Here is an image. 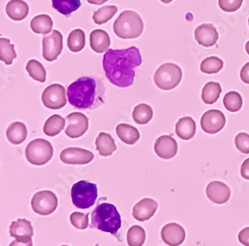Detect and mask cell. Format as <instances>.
I'll return each mask as SVG.
<instances>
[{
	"label": "cell",
	"mask_w": 249,
	"mask_h": 246,
	"mask_svg": "<svg viewBox=\"0 0 249 246\" xmlns=\"http://www.w3.org/2000/svg\"><path fill=\"white\" fill-rule=\"evenodd\" d=\"M248 25H249V18H248Z\"/></svg>",
	"instance_id": "obj_48"
},
{
	"label": "cell",
	"mask_w": 249,
	"mask_h": 246,
	"mask_svg": "<svg viewBox=\"0 0 249 246\" xmlns=\"http://www.w3.org/2000/svg\"><path fill=\"white\" fill-rule=\"evenodd\" d=\"M206 196L216 204H223L231 198V189L224 182L214 180L210 182L206 187Z\"/></svg>",
	"instance_id": "obj_14"
},
{
	"label": "cell",
	"mask_w": 249,
	"mask_h": 246,
	"mask_svg": "<svg viewBox=\"0 0 249 246\" xmlns=\"http://www.w3.org/2000/svg\"><path fill=\"white\" fill-rule=\"evenodd\" d=\"M196 42L203 47H212L218 41V32L213 24H201L195 30Z\"/></svg>",
	"instance_id": "obj_17"
},
{
	"label": "cell",
	"mask_w": 249,
	"mask_h": 246,
	"mask_svg": "<svg viewBox=\"0 0 249 246\" xmlns=\"http://www.w3.org/2000/svg\"><path fill=\"white\" fill-rule=\"evenodd\" d=\"M223 68V61L215 56L205 58L200 64V71L205 74H216Z\"/></svg>",
	"instance_id": "obj_36"
},
{
	"label": "cell",
	"mask_w": 249,
	"mask_h": 246,
	"mask_svg": "<svg viewBox=\"0 0 249 246\" xmlns=\"http://www.w3.org/2000/svg\"><path fill=\"white\" fill-rule=\"evenodd\" d=\"M142 62L140 50L135 46L127 49H109L103 57V69L113 85L128 88L133 85L135 70Z\"/></svg>",
	"instance_id": "obj_1"
},
{
	"label": "cell",
	"mask_w": 249,
	"mask_h": 246,
	"mask_svg": "<svg viewBox=\"0 0 249 246\" xmlns=\"http://www.w3.org/2000/svg\"><path fill=\"white\" fill-rule=\"evenodd\" d=\"M146 241V231L139 225H134L127 233V242L129 246H142Z\"/></svg>",
	"instance_id": "obj_37"
},
{
	"label": "cell",
	"mask_w": 249,
	"mask_h": 246,
	"mask_svg": "<svg viewBox=\"0 0 249 246\" xmlns=\"http://www.w3.org/2000/svg\"><path fill=\"white\" fill-rule=\"evenodd\" d=\"M90 45L96 53L107 52L111 45L109 34L101 29H96L90 34Z\"/></svg>",
	"instance_id": "obj_20"
},
{
	"label": "cell",
	"mask_w": 249,
	"mask_h": 246,
	"mask_svg": "<svg viewBox=\"0 0 249 246\" xmlns=\"http://www.w3.org/2000/svg\"><path fill=\"white\" fill-rule=\"evenodd\" d=\"M6 137L13 145H20L27 138V128L21 122H14L7 128Z\"/></svg>",
	"instance_id": "obj_24"
},
{
	"label": "cell",
	"mask_w": 249,
	"mask_h": 246,
	"mask_svg": "<svg viewBox=\"0 0 249 246\" xmlns=\"http://www.w3.org/2000/svg\"><path fill=\"white\" fill-rule=\"evenodd\" d=\"M65 125L66 121L63 117H61L60 115H53L45 122L43 132L49 137H55L63 131Z\"/></svg>",
	"instance_id": "obj_27"
},
{
	"label": "cell",
	"mask_w": 249,
	"mask_h": 246,
	"mask_svg": "<svg viewBox=\"0 0 249 246\" xmlns=\"http://www.w3.org/2000/svg\"><path fill=\"white\" fill-rule=\"evenodd\" d=\"M158 210V202L152 198H143L133 208V216L138 221H146L152 218Z\"/></svg>",
	"instance_id": "obj_18"
},
{
	"label": "cell",
	"mask_w": 249,
	"mask_h": 246,
	"mask_svg": "<svg viewBox=\"0 0 249 246\" xmlns=\"http://www.w3.org/2000/svg\"><path fill=\"white\" fill-rule=\"evenodd\" d=\"M122 225L121 214L114 204L100 203L92 212L91 228L117 235Z\"/></svg>",
	"instance_id": "obj_3"
},
{
	"label": "cell",
	"mask_w": 249,
	"mask_h": 246,
	"mask_svg": "<svg viewBox=\"0 0 249 246\" xmlns=\"http://www.w3.org/2000/svg\"><path fill=\"white\" fill-rule=\"evenodd\" d=\"M226 123L224 114L219 110H210L205 112L200 119V126L207 134H216L221 131Z\"/></svg>",
	"instance_id": "obj_11"
},
{
	"label": "cell",
	"mask_w": 249,
	"mask_h": 246,
	"mask_svg": "<svg viewBox=\"0 0 249 246\" xmlns=\"http://www.w3.org/2000/svg\"><path fill=\"white\" fill-rule=\"evenodd\" d=\"M31 207L34 212L40 215H49L56 211L58 198L56 194L50 191L39 192L32 197Z\"/></svg>",
	"instance_id": "obj_8"
},
{
	"label": "cell",
	"mask_w": 249,
	"mask_h": 246,
	"mask_svg": "<svg viewBox=\"0 0 249 246\" xmlns=\"http://www.w3.org/2000/svg\"><path fill=\"white\" fill-rule=\"evenodd\" d=\"M178 142L172 136H161L155 142V153L163 159H171L178 153Z\"/></svg>",
	"instance_id": "obj_16"
},
{
	"label": "cell",
	"mask_w": 249,
	"mask_h": 246,
	"mask_svg": "<svg viewBox=\"0 0 249 246\" xmlns=\"http://www.w3.org/2000/svg\"><path fill=\"white\" fill-rule=\"evenodd\" d=\"M98 197L97 184L87 180L76 182L71 190V198L74 206L81 210H86L95 204Z\"/></svg>",
	"instance_id": "obj_5"
},
{
	"label": "cell",
	"mask_w": 249,
	"mask_h": 246,
	"mask_svg": "<svg viewBox=\"0 0 249 246\" xmlns=\"http://www.w3.org/2000/svg\"><path fill=\"white\" fill-rule=\"evenodd\" d=\"M67 128L65 134L71 139H77L84 135L89 129V119L82 113H71L66 118Z\"/></svg>",
	"instance_id": "obj_12"
},
{
	"label": "cell",
	"mask_w": 249,
	"mask_h": 246,
	"mask_svg": "<svg viewBox=\"0 0 249 246\" xmlns=\"http://www.w3.org/2000/svg\"><path fill=\"white\" fill-rule=\"evenodd\" d=\"M238 240L241 244L249 246V228H245L239 232Z\"/></svg>",
	"instance_id": "obj_41"
},
{
	"label": "cell",
	"mask_w": 249,
	"mask_h": 246,
	"mask_svg": "<svg viewBox=\"0 0 249 246\" xmlns=\"http://www.w3.org/2000/svg\"><path fill=\"white\" fill-rule=\"evenodd\" d=\"M143 22L141 16L132 10L122 12L114 22V32L122 39H135L142 35Z\"/></svg>",
	"instance_id": "obj_4"
},
{
	"label": "cell",
	"mask_w": 249,
	"mask_h": 246,
	"mask_svg": "<svg viewBox=\"0 0 249 246\" xmlns=\"http://www.w3.org/2000/svg\"><path fill=\"white\" fill-rule=\"evenodd\" d=\"M154 112L151 106L147 104L137 105L133 111V119L139 125H146L153 119Z\"/></svg>",
	"instance_id": "obj_31"
},
{
	"label": "cell",
	"mask_w": 249,
	"mask_h": 246,
	"mask_svg": "<svg viewBox=\"0 0 249 246\" xmlns=\"http://www.w3.org/2000/svg\"><path fill=\"white\" fill-rule=\"evenodd\" d=\"M196 122L191 117H183L179 119L176 125V134L179 139L183 141H189L193 139L196 135Z\"/></svg>",
	"instance_id": "obj_22"
},
{
	"label": "cell",
	"mask_w": 249,
	"mask_h": 246,
	"mask_svg": "<svg viewBox=\"0 0 249 246\" xmlns=\"http://www.w3.org/2000/svg\"><path fill=\"white\" fill-rule=\"evenodd\" d=\"M96 148L101 157H109L117 150L115 140L107 133L99 134L96 139Z\"/></svg>",
	"instance_id": "obj_23"
},
{
	"label": "cell",
	"mask_w": 249,
	"mask_h": 246,
	"mask_svg": "<svg viewBox=\"0 0 249 246\" xmlns=\"http://www.w3.org/2000/svg\"><path fill=\"white\" fill-rule=\"evenodd\" d=\"M42 54L45 60L49 62L57 60L63 49V35L58 30H53L51 33L45 35L42 39Z\"/></svg>",
	"instance_id": "obj_10"
},
{
	"label": "cell",
	"mask_w": 249,
	"mask_h": 246,
	"mask_svg": "<svg viewBox=\"0 0 249 246\" xmlns=\"http://www.w3.org/2000/svg\"><path fill=\"white\" fill-rule=\"evenodd\" d=\"M70 221L74 228L84 230L89 227V214L82 212H73L70 215Z\"/></svg>",
	"instance_id": "obj_38"
},
{
	"label": "cell",
	"mask_w": 249,
	"mask_h": 246,
	"mask_svg": "<svg viewBox=\"0 0 249 246\" xmlns=\"http://www.w3.org/2000/svg\"><path fill=\"white\" fill-rule=\"evenodd\" d=\"M53 147L44 139L31 141L25 150V157L33 166H43L51 160L53 157Z\"/></svg>",
	"instance_id": "obj_7"
},
{
	"label": "cell",
	"mask_w": 249,
	"mask_h": 246,
	"mask_svg": "<svg viewBox=\"0 0 249 246\" xmlns=\"http://www.w3.org/2000/svg\"><path fill=\"white\" fill-rule=\"evenodd\" d=\"M240 79L243 81V83L249 84V62L242 67L240 71Z\"/></svg>",
	"instance_id": "obj_42"
},
{
	"label": "cell",
	"mask_w": 249,
	"mask_h": 246,
	"mask_svg": "<svg viewBox=\"0 0 249 246\" xmlns=\"http://www.w3.org/2000/svg\"><path fill=\"white\" fill-rule=\"evenodd\" d=\"M161 239L170 246H178L185 239V230L181 225L172 222L165 224L160 232Z\"/></svg>",
	"instance_id": "obj_15"
},
{
	"label": "cell",
	"mask_w": 249,
	"mask_h": 246,
	"mask_svg": "<svg viewBox=\"0 0 249 246\" xmlns=\"http://www.w3.org/2000/svg\"><path fill=\"white\" fill-rule=\"evenodd\" d=\"M236 149L242 154H249V135L246 133H239L234 140Z\"/></svg>",
	"instance_id": "obj_39"
},
{
	"label": "cell",
	"mask_w": 249,
	"mask_h": 246,
	"mask_svg": "<svg viewBox=\"0 0 249 246\" xmlns=\"http://www.w3.org/2000/svg\"><path fill=\"white\" fill-rule=\"evenodd\" d=\"M86 44L85 33L81 29L73 30L67 39V46L72 52H80L84 49Z\"/></svg>",
	"instance_id": "obj_29"
},
{
	"label": "cell",
	"mask_w": 249,
	"mask_h": 246,
	"mask_svg": "<svg viewBox=\"0 0 249 246\" xmlns=\"http://www.w3.org/2000/svg\"><path fill=\"white\" fill-rule=\"evenodd\" d=\"M182 78L179 66L174 63H164L159 67L154 75L155 84L163 91H170L178 87Z\"/></svg>",
	"instance_id": "obj_6"
},
{
	"label": "cell",
	"mask_w": 249,
	"mask_h": 246,
	"mask_svg": "<svg viewBox=\"0 0 249 246\" xmlns=\"http://www.w3.org/2000/svg\"><path fill=\"white\" fill-rule=\"evenodd\" d=\"M66 94V90L62 85H49L42 93V103L46 108L51 110L62 109L67 104Z\"/></svg>",
	"instance_id": "obj_9"
},
{
	"label": "cell",
	"mask_w": 249,
	"mask_h": 246,
	"mask_svg": "<svg viewBox=\"0 0 249 246\" xmlns=\"http://www.w3.org/2000/svg\"><path fill=\"white\" fill-rule=\"evenodd\" d=\"M70 105L80 110L95 109L105 102V87L96 77H81L68 87Z\"/></svg>",
	"instance_id": "obj_2"
},
{
	"label": "cell",
	"mask_w": 249,
	"mask_h": 246,
	"mask_svg": "<svg viewBox=\"0 0 249 246\" xmlns=\"http://www.w3.org/2000/svg\"><path fill=\"white\" fill-rule=\"evenodd\" d=\"M17 57L14 45L7 38H0V60L6 65H11L13 60Z\"/></svg>",
	"instance_id": "obj_32"
},
{
	"label": "cell",
	"mask_w": 249,
	"mask_h": 246,
	"mask_svg": "<svg viewBox=\"0 0 249 246\" xmlns=\"http://www.w3.org/2000/svg\"><path fill=\"white\" fill-rule=\"evenodd\" d=\"M29 6L23 0H10L6 4V14L14 21H21L28 16Z\"/></svg>",
	"instance_id": "obj_21"
},
{
	"label": "cell",
	"mask_w": 249,
	"mask_h": 246,
	"mask_svg": "<svg viewBox=\"0 0 249 246\" xmlns=\"http://www.w3.org/2000/svg\"><path fill=\"white\" fill-rule=\"evenodd\" d=\"M31 29L37 34H49L52 31L53 20L47 14H41L35 16L30 23Z\"/></svg>",
	"instance_id": "obj_26"
},
{
	"label": "cell",
	"mask_w": 249,
	"mask_h": 246,
	"mask_svg": "<svg viewBox=\"0 0 249 246\" xmlns=\"http://www.w3.org/2000/svg\"><path fill=\"white\" fill-rule=\"evenodd\" d=\"M160 1L162 2V3H165V4H168V3H171L173 0H160Z\"/></svg>",
	"instance_id": "obj_47"
},
{
	"label": "cell",
	"mask_w": 249,
	"mask_h": 246,
	"mask_svg": "<svg viewBox=\"0 0 249 246\" xmlns=\"http://www.w3.org/2000/svg\"><path fill=\"white\" fill-rule=\"evenodd\" d=\"M94 157L92 152L81 148H68L60 154L61 161L66 165H88Z\"/></svg>",
	"instance_id": "obj_13"
},
{
	"label": "cell",
	"mask_w": 249,
	"mask_h": 246,
	"mask_svg": "<svg viewBox=\"0 0 249 246\" xmlns=\"http://www.w3.org/2000/svg\"><path fill=\"white\" fill-rule=\"evenodd\" d=\"M119 139L127 145H135L140 140V133L138 129L128 124H120L116 128Z\"/></svg>",
	"instance_id": "obj_25"
},
{
	"label": "cell",
	"mask_w": 249,
	"mask_h": 246,
	"mask_svg": "<svg viewBox=\"0 0 249 246\" xmlns=\"http://www.w3.org/2000/svg\"><path fill=\"white\" fill-rule=\"evenodd\" d=\"M243 3V0H218L219 8L225 12H234L238 10Z\"/></svg>",
	"instance_id": "obj_40"
},
{
	"label": "cell",
	"mask_w": 249,
	"mask_h": 246,
	"mask_svg": "<svg viewBox=\"0 0 249 246\" xmlns=\"http://www.w3.org/2000/svg\"><path fill=\"white\" fill-rule=\"evenodd\" d=\"M241 176L245 179H249V158H246L243 163L241 165V170H240Z\"/></svg>",
	"instance_id": "obj_43"
},
{
	"label": "cell",
	"mask_w": 249,
	"mask_h": 246,
	"mask_svg": "<svg viewBox=\"0 0 249 246\" xmlns=\"http://www.w3.org/2000/svg\"><path fill=\"white\" fill-rule=\"evenodd\" d=\"M26 71L32 79L40 82V83H44L46 81V70L44 66L37 60L32 59L28 61V63L26 64Z\"/></svg>",
	"instance_id": "obj_33"
},
{
	"label": "cell",
	"mask_w": 249,
	"mask_h": 246,
	"mask_svg": "<svg viewBox=\"0 0 249 246\" xmlns=\"http://www.w3.org/2000/svg\"><path fill=\"white\" fill-rule=\"evenodd\" d=\"M221 93V86L217 82H209L206 83L201 92V99L203 103L213 105L219 99Z\"/></svg>",
	"instance_id": "obj_28"
},
{
	"label": "cell",
	"mask_w": 249,
	"mask_h": 246,
	"mask_svg": "<svg viewBox=\"0 0 249 246\" xmlns=\"http://www.w3.org/2000/svg\"><path fill=\"white\" fill-rule=\"evenodd\" d=\"M223 105L230 112L235 113L238 112L243 105V101L242 97L240 96L239 93L235 91H231L228 92L224 98H223Z\"/></svg>",
	"instance_id": "obj_35"
},
{
	"label": "cell",
	"mask_w": 249,
	"mask_h": 246,
	"mask_svg": "<svg viewBox=\"0 0 249 246\" xmlns=\"http://www.w3.org/2000/svg\"><path fill=\"white\" fill-rule=\"evenodd\" d=\"M245 50H246L247 54L249 55V41H248V42H247V43H246V45H245Z\"/></svg>",
	"instance_id": "obj_46"
},
{
	"label": "cell",
	"mask_w": 249,
	"mask_h": 246,
	"mask_svg": "<svg viewBox=\"0 0 249 246\" xmlns=\"http://www.w3.org/2000/svg\"><path fill=\"white\" fill-rule=\"evenodd\" d=\"M61 246H68V245H61Z\"/></svg>",
	"instance_id": "obj_49"
},
{
	"label": "cell",
	"mask_w": 249,
	"mask_h": 246,
	"mask_svg": "<svg viewBox=\"0 0 249 246\" xmlns=\"http://www.w3.org/2000/svg\"><path fill=\"white\" fill-rule=\"evenodd\" d=\"M87 1H88L90 4L101 5V4H104L105 2H107L108 0H87Z\"/></svg>",
	"instance_id": "obj_45"
},
{
	"label": "cell",
	"mask_w": 249,
	"mask_h": 246,
	"mask_svg": "<svg viewBox=\"0 0 249 246\" xmlns=\"http://www.w3.org/2000/svg\"><path fill=\"white\" fill-rule=\"evenodd\" d=\"M96 246H98V244H96Z\"/></svg>",
	"instance_id": "obj_50"
},
{
	"label": "cell",
	"mask_w": 249,
	"mask_h": 246,
	"mask_svg": "<svg viewBox=\"0 0 249 246\" xmlns=\"http://www.w3.org/2000/svg\"><path fill=\"white\" fill-rule=\"evenodd\" d=\"M53 8L65 16H70L81 6V0H52Z\"/></svg>",
	"instance_id": "obj_30"
},
{
	"label": "cell",
	"mask_w": 249,
	"mask_h": 246,
	"mask_svg": "<svg viewBox=\"0 0 249 246\" xmlns=\"http://www.w3.org/2000/svg\"><path fill=\"white\" fill-rule=\"evenodd\" d=\"M9 233L12 237L20 240H29L32 238L34 231L31 222L27 219H17L10 225Z\"/></svg>",
	"instance_id": "obj_19"
},
{
	"label": "cell",
	"mask_w": 249,
	"mask_h": 246,
	"mask_svg": "<svg viewBox=\"0 0 249 246\" xmlns=\"http://www.w3.org/2000/svg\"><path fill=\"white\" fill-rule=\"evenodd\" d=\"M9 246H33V242H32V239H29V240L15 239L9 244Z\"/></svg>",
	"instance_id": "obj_44"
},
{
	"label": "cell",
	"mask_w": 249,
	"mask_h": 246,
	"mask_svg": "<svg viewBox=\"0 0 249 246\" xmlns=\"http://www.w3.org/2000/svg\"><path fill=\"white\" fill-rule=\"evenodd\" d=\"M117 11H118V7L115 5L103 6L94 12L93 21L98 25H102L104 23L108 22L109 20H111L112 17L117 13Z\"/></svg>",
	"instance_id": "obj_34"
}]
</instances>
